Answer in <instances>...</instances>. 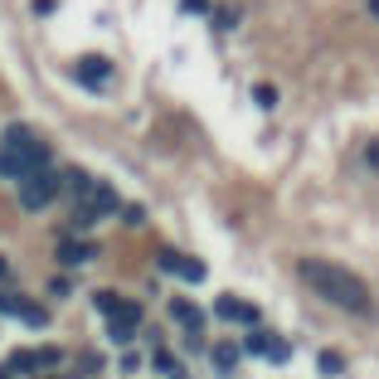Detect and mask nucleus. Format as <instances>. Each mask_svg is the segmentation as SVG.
Returning <instances> with one entry per match:
<instances>
[{
    "instance_id": "nucleus-1",
    "label": "nucleus",
    "mask_w": 379,
    "mask_h": 379,
    "mask_svg": "<svg viewBox=\"0 0 379 379\" xmlns=\"http://www.w3.org/2000/svg\"><path fill=\"white\" fill-rule=\"evenodd\" d=\"M297 272H301V282H306V287H316V297H326L331 306L355 311V316H365V311H370V287H365L351 268H336V263H321V258H301Z\"/></svg>"
},
{
    "instance_id": "nucleus-2",
    "label": "nucleus",
    "mask_w": 379,
    "mask_h": 379,
    "mask_svg": "<svg viewBox=\"0 0 379 379\" xmlns=\"http://www.w3.org/2000/svg\"><path fill=\"white\" fill-rule=\"evenodd\" d=\"M73 199H78V209H73V229H93L98 219L117 214V190L103 185V180H88Z\"/></svg>"
},
{
    "instance_id": "nucleus-3",
    "label": "nucleus",
    "mask_w": 379,
    "mask_h": 379,
    "mask_svg": "<svg viewBox=\"0 0 379 379\" xmlns=\"http://www.w3.org/2000/svg\"><path fill=\"white\" fill-rule=\"evenodd\" d=\"M39 165H49V146L39 136L29 146H20V151H0V175L5 180H25L29 170H39Z\"/></svg>"
},
{
    "instance_id": "nucleus-4",
    "label": "nucleus",
    "mask_w": 379,
    "mask_h": 379,
    "mask_svg": "<svg viewBox=\"0 0 379 379\" xmlns=\"http://www.w3.org/2000/svg\"><path fill=\"white\" fill-rule=\"evenodd\" d=\"M15 185H20V204H25V209H44L58 194V175L49 165H39V170H29L25 180H15Z\"/></svg>"
},
{
    "instance_id": "nucleus-5",
    "label": "nucleus",
    "mask_w": 379,
    "mask_h": 379,
    "mask_svg": "<svg viewBox=\"0 0 379 379\" xmlns=\"http://www.w3.org/2000/svg\"><path fill=\"white\" fill-rule=\"evenodd\" d=\"M244 351L248 355H268V360H277V365H282V360H292V346H287V341H277L272 331H253V326H248Z\"/></svg>"
},
{
    "instance_id": "nucleus-6",
    "label": "nucleus",
    "mask_w": 379,
    "mask_h": 379,
    "mask_svg": "<svg viewBox=\"0 0 379 379\" xmlns=\"http://www.w3.org/2000/svg\"><path fill=\"white\" fill-rule=\"evenodd\" d=\"M93 306L108 316V321H141V306L136 301H127V297H117V292H93Z\"/></svg>"
},
{
    "instance_id": "nucleus-7",
    "label": "nucleus",
    "mask_w": 379,
    "mask_h": 379,
    "mask_svg": "<svg viewBox=\"0 0 379 379\" xmlns=\"http://www.w3.org/2000/svg\"><path fill=\"white\" fill-rule=\"evenodd\" d=\"M170 316L185 326V336H190V346H199V331H204V311L194 306V301H185V297H175L170 301Z\"/></svg>"
},
{
    "instance_id": "nucleus-8",
    "label": "nucleus",
    "mask_w": 379,
    "mask_h": 379,
    "mask_svg": "<svg viewBox=\"0 0 379 379\" xmlns=\"http://www.w3.org/2000/svg\"><path fill=\"white\" fill-rule=\"evenodd\" d=\"M161 268L170 277H185V282H204V263H194L185 253H161Z\"/></svg>"
},
{
    "instance_id": "nucleus-9",
    "label": "nucleus",
    "mask_w": 379,
    "mask_h": 379,
    "mask_svg": "<svg viewBox=\"0 0 379 379\" xmlns=\"http://www.w3.org/2000/svg\"><path fill=\"white\" fill-rule=\"evenodd\" d=\"M214 316H224V321H244V326H258V306H248V301H239V297H219V301H214Z\"/></svg>"
},
{
    "instance_id": "nucleus-10",
    "label": "nucleus",
    "mask_w": 379,
    "mask_h": 379,
    "mask_svg": "<svg viewBox=\"0 0 379 379\" xmlns=\"http://www.w3.org/2000/svg\"><path fill=\"white\" fill-rule=\"evenodd\" d=\"M73 73H78L88 88H103V83L112 78V63H108V58H98V54H88V58H78V68H73Z\"/></svg>"
},
{
    "instance_id": "nucleus-11",
    "label": "nucleus",
    "mask_w": 379,
    "mask_h": 379,
    "mask_svg": "<svg viewBox=\"0 0 379 379\" xmlns=\"http://www.w3.org/2000/svg\"><path fill=\"white\" fill-rule=\"evenodd\" d=\"M88 258H98V248L83 244V239H63V244H58V263H68V268H78Z\"/></svg>"
},
{
    "instance_id": "nucleus-12",
    "label": "nucleus",
    "mask_w": 379,
    "mask_h": 379,
    "mask_svg": "<svg viewBox=\"0 0 379 379\" xmlns=\"http://www.w3.org/2000/svg\"><path fill=\"white\" fill-rule=\"evenodd\" d=\"M209 360H214V370H219V375H234V370H239V346L219 341L214 351H209Z\"/></svg>"
},
{
    "instance_id": "nucleus-13",
    "label": "nucleus",
    "mask_w": 379,
    "mask_h": 379,
    "mask_svg": "<svg viewBox=\"0 0 379 379\" xmlns=\"http://www.w3.org/2000/svg\"><path fill=\"white\" fill-rule=\"evenodd\" d=\"M29 141H34V132L15 122V127H5V136H0V151H20V146H29Z\"/></svg>"
},
{
    "instance_id": "nucleus-14",
    "label": "nucleus",
    "mask_w": 379,
    "mask_h": 379,
    "mask_svg": "<svg viewBox=\"0 0 379 379\" xmlns=\"http://www.w3.org/2000/svg\"><path fill=\"white\" fill-rule=\"evenodd\" d=\"M29 370H39L34 351H15V355H10V370H5V375H29Z\"/></svg>"
},
{
    "instance_id": "nucleus-15",
    "label": "nucleus",
    "mask_w": 379,
    "mask_h": 379,
    "mask_svg": "<svg viewBox=\"0 0 379 379\" xmlns=\"http://www.w3.org/2000/svg\"><path fill=\"white\" fill-rule=\"evenodd\" d=\"M108 336L117 341V346H132V341H136V326L132 321H108Z\"/></svg>"
},
{
    "instance_id": "nucleus-16",
    "label": "nucleus",
    "mask_w": 379,
    "mask_h": 379,
    "mask_svg": "<svg viewBox=\"0 0 379 379\" xmlns=\"http://www.w3.org/2000/svg\"><path fill=\"white\" fill-rule=\"evenodd\" d=\"M20 321H29V326H49V311H44V306H34V301H25V306H20Z\"/></svg>"
},
{
    "instance_id": "nucleus-17",
    "label": "nucleus",
    "mask_w": 379,
    "mask_h": 379,
    "mask_svg": "<svg viewBox=\"0 0 379 379\" xmlns=\"http://www.w3.org/2000/svg\"><path fill=\"white\" fill-rule=\"evenodd\" d=\"M341 370H346V355L321 351V375H341Z\"/></svg>"
},
{
    "instance_id": "nucleus-18",
    "label": "nucleus",
    "mask_w": 379,
    "mask_h": 379,
    "mask_svg": "<svg viewBox=\"0 0 379 379\" xmlns=\"http://www.w3.org/2000/svg\"><path fill=\"white\" fill-rule=\"evenodd\" d=\"M20 306H25V297H15V292H0V316H20Z\"/></svg>"
},
{
    "instance_id": "nucleus-19",
    "label": "nucleus",
    "mask_w": 379,
    "mask_h": 379,
    "mask_svg": "<svg viewBox=\"0 0 379 379\" xmlns=\"http://www.w3.org/2000/svg\"><path fill=\"white\" fill-rule=\"evenodd\" d=\"M258 108H277V93H272L268 83H263V88H258Z\"/></svg>"
},
{
    "instance_id": "nucleus-20",
    "label": "nucleus",
    "mask_w": 379,
    "mask_h": 379,
    "mask_svg": "<svg viewBox=\"0 0 379 379\" xmlns=\"http://www.w3.org/2000/svg\"><path fill=\"white\" fill-rule=\"evenodd\" d=\"M122 214H127V224H141V219H146V209H141V204H127Z\"/></svg>"
},
{
    "instance_id": "nucleus-21",
    "label": "nucleus",
    "mask_w": 379,
    "mask_h": 379,
    "mask_svg": "<svg viewBox=\"0 0 379 379\" xmlns=\"http://www.w3.org/2000/svg\"><path fill=\"white\" fill-rule=\"evenodd\" d=\"M5 277H10V263H5V258H0V282H5Z\"/></svg>"
},
{
    "instance_id": "nucleus-22",
    "label": "nucleus",
    "mask_w": 379,
    "mask_h": 379,
    "mask_svg": "<svg viewBox=\"0 0 379 379\" xmlns=\"http://www.w3.org/2000/svg\"><path fill=\"white\" fill-rule=\"evenodd\" d=\"M365 5H370V10H375V15H379V0H365Z\"/></svg>"
}]
</instances>
